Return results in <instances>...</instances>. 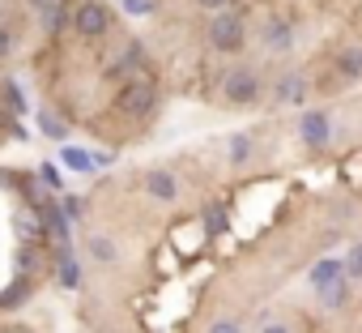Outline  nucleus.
Returning <instances> with one entry per match:
<instances>
[{"label": "nucleus", "mask_w": 362, "mask_h": 333, "mask_svg": "<svg viewBox=\"0 0 362 333\" xmlns=\"http://www.w3.org/2000/svg\"><path fill=\"white\" fill-rule=\"evenodd\" d=\"M205 39H209V47H214V52H222V56H239V52L247 47V18H243V13H235V9L214 13V18H209V30H205Z\"/></svg>", "instance_id": "1"}, {"label": "nucleus", "mask_w": 362, "mask_h": 333, "mask_svg": "<svg viewBox=\"0 0 362 333\" xmlns=\"http://www.w3.org/2000/svg\"><path fill=\"white\" fill-rule=\"evenodd\" d=\"M64 286H77V265L69 261V252H64Z\"/></svg>", "instance_id": "20"}, {"label": "nucleus", "mask_w": 362, "mask_h": 333, "mask_svg": "<svg viewBox=\"0 0 362 333\" xmlns=\"http://www.w3.org/2000/svg\"><path fill=\"white\" fill-rule=\"evenodd\" d=\"M252 154H256V141H252L247 132H235V137H230V162H235V166H247Z\"/></svg>", "instance_id": "11"}, {"label": "nucleus", "mask_w": 362, "mask_h": 333, "mask_svg": "<svg viewBox=\"0 0 362 333\" xmlns=\"http://www.w3.org/2000/svg\"><path fill=\"white\" fill-rule=\"evenodd\" d=\"M9 52H13V35H9V30H5V26H0V60H5V56H9Z\"/></svg>", "instance_id": "19"}, {"label": "nucleus", "mask_w": 362, "mask_h": 333, "mask_svg": "<svg viewBox=\"0 0 362 333\" xmlns=\"http://www.w3.org/2000/svg\"><path fill=\"white\" fill-rule=\"evenodd\" d=\"M90 252H94V261H115V244L111 239H90Z\"/></svg>", "instance_id": "15"}, {"label": "nucleus", "mask_w": 362, "mask_h": 333, "mask_svg": "<svg viewBox=\"0 0 362 333\" xmlns=\"http://www.w3.org/2000/svg\"><path fill=\"white\" fill-rule=\"evenodd\" d=\"M294 98H303V77L298 73H286V81L277 86V103H294Z\"/></svg>", "instance_id": "13"}, {"label": "nucleus", "mask_w": 362, "mask_h": 333, "mask_svg": "<svg viewBox=\"0 0 362 333\" xmlns=\"http://www.w3.org/2000/svg\"><path fill=\"white\" fill-rule=\"evenodd\" d=\"M201 9H209V13H226L230 9V0H197Z\"/></svg>", "instance_id": "17"}, {"label": "nucleus", "mask_w": 362, "mask_h": 333, "mask_svg": "<svg viewBox=\"0 0 362 333\" xmlns=\"http://www.w3.org/2000/svg\"><path fill=\"white\" fill-rule=\"evenodd\" d=\"M298 141H303L307 149L332 145V115H328L324 107H307V111L298 115Z\"/></svg>", "instance_id": "4"}, {"label": "nucleus", "mask_w": 362, "mask_h": 333, "mask_svg": "<svg viewBox=\"0 0 362 333\" xmlns=\"http://www.w3.org/2000/svg\"><path fill=\"white\" fill-rule=\"evenodd\" d=\"M260 73L252 69V64H239V69H230L226 77H222V98L230 103V107H252L256 98H260Z\"/></svg>", "instance_id": "2"}, {"label": "nucleus", "mask_w": 362, "mask_h": 333, "mask_svg": "<svg viewBox=\"0 0 362 333\" xmlns=\"http://www.w3.org/2000/svg\"><path fill=\"white\" fill-rule=\"evenodd\" d=\"M145 193L158 197V201H175V197H179V184H175L170 171H149V176H145Z\"/></svg>", "instance_id": "9"}, {"label": "nucleus", "mask_w": 362, "mask_h": 333, "mask_svg": "<svg viewBox=\"0 0 362 333\" xmlns=\"http://www.w3.org/2000/svg\"><path fill=\"white\" fill-rule=\"evenodd\" d=\"M73 26L81 39H103L111 30V9L103 5V0H81V5L73 9Z\"/></svg>", "instance_id": "5"}, {"label": "nucleus", "mask_w": 362, "mask_h": 333, "mask_svg": "<svg viewBox=\"0 0 362 333\" xmlns=\"http://www.w3.org/2000/svg\"><path fill=\"white\" fill-rule=\"evenodd\" d=\"M332 69L345 86H358L362 81V43H341L332 56Z\"/></svg>", "instance_id": "7"}, {"label": "nucleus", "mask_w": 362, "mask_h": 333, "mask_svg": "<svg viewBox=\"0 0 362 333\" xmlns=\"http://www.w3.org/2000/svg\"><path fill=\"white\" fill-rule=\"evenodd\" d=\"M260 47H264L269 56H286V52L294 47V22L281 18V13H269L264 26H260Z\"/></svg>", "instance_id": "6"}, {"label": "nucleus", "mask_w": 362, "mask_h": 333, "mask_svg": "<svg viewBox=\"0 0 362 333\" xmlns=\"http://www.w3.org/2000/svg\"><path fill=\"white\" fill-rule=\"evenodd\" d=\"M115 107H119L124 115H149V111L158 107V86H153L149 77H132V81L115 94Z\"/></svg>", "instance_id": "3"}, {"label": "nucleus", "mask_w": 362, "mask_h": 333, "mask_svg": "<svg viewBox=\"0 0 362 333\" xmlns=\"http://www.w3.org/2000/svg\"><path fill=\"white\" fill-rule=\"evenodd\" d=\"M124 5H128L132 13H149V0H124Z\"/></svg>", "instance_id": "21"}, {"label": "nucleus", "mask_w": 362, "mask_h": 333, "mask_svg": "<svg viewBox=\"0 0 362 333\" xmlns=\"http://www.w3.org/2000/svg\"><path fill=\"white\" fill-rule=\"evenodd\" d=\"M260 333H294V329H290L286 320H264V324H260Z\"/></svg>", "instance_id": "18"}, {"label": "nucleus", "mask_w": 362, "mask_h": 333, "mask_svg": "<svg viewBox=\"0 0 362 333\" xmlns=\"http://www.w3.org/2000/svg\"><path fill=\"white\" fill-rule=\"evenodd\" d=\"M30 5H47V0H30Z\"/></svg>", "instance_id": "22"}, {"label": "nucleus", "mask_w": 362, "mask_h": 333, "mask_svg": "<svg viewBox=\"0 0 362 333\" xmlns=\"http://www.w3.org/2000/svg\"><path fill=\"white\" fill-rule=\"evenodd\" d=\"M209 333H243V329H239V320L222 316V320H214V324H209Z\"/></svg>", "instance_id": "16"}, {"label": "nucleus", "mask_w": 362, "mask_h": 333, "mask_svg": "<svg viewBox=\"0 0 362 333\" xmlns=\"http://www.w3.org/2000/svg\"><path fill=\"white\" fill-rule=\"evenodd\" d=\"M349 295H354V282L341 278V282H332L328 290H320V307H328V312H345V307H349Z\"/></svg>", "instance_id": "10"}, {"label": "nucleus", "mask_w": 362, "mask_h": 333, "mask_svg": "<svg viewBox=\"0 0 362 333\" xmlns=\"http://www.w3.org/2000/svg\"><path fill=\"white\" fill-rule=\"evenodd\" d=\"M345 278L349 282H362V239L345 248Z\"/></svg>", "instance_id": "12"}, {"label": "nucleus", "mask_w": 362, "mask_h": 333, "mask_svg": "<svg viewBox=\"0 0 362 333\" xmlns=\"http://www.w3.org/2000/svg\"><path fill=\"white\" fill-rule=\"evenodd\" d=\"M64 22H69V5H52V9H47V18H43V26H47V30H60Z\"/></svg>", "instance_id": "14"}, {"label": "nucleus", "mask_w": 362, "mask_h": 333, "mask_svg": "<svg viewBox=\"0 0 362 333\" xmlns=\"http://www.w3.org/2000/svg\"><path fill=\"white\" fill-rule=\"evenodd\" d=\"M345 278V261H337V256H320L315 265H311V273H307V282H311V290L320 295V290H328L332 282H341Z\"/></svg>", "instance_id": "8"}]
</instances>
